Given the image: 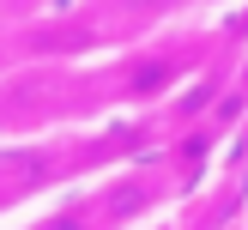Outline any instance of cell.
Returning a JSON list of instances; mask_svg holds the SVG:
<instances>
[{"label": "cell", "mask_w": 248, "mask_h": 230, "mask_svg": "<svg viewBox=\"0 0 248 230\" xmlns=\"http://www.w3.org/2000/svg\"><path fill=\"white\" fill-rule=\"evenodd\" d=\"M170 194V182H164V169L157 164H133V169H121L115 182H103V194H97V230H121V224H133V218H145L157 200Z\"/></svg>", "instance_id": "obj_1"}, {"label": "cell", "mask_w": 248, "mask_h": 230, "mask_svg": "<svg viewBox=\"0 0 248 230\" xmlns=\"http://www.w3.org/2000/svg\"><path fill=\"white\" fill-rule=\"evenodd\" d=\"M31 230H97V206H91V200L61 206L55 218H43V224H31Z\"/></svg>", "instance_id": "obj_2"}]
</instances>
